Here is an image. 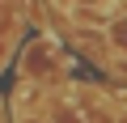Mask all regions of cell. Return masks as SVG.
<instances>
[{
    "mask_svg": "<svg viewBox=\"0 0 127 123\" xmlns=\"http://www.w3.org/2000/svg\"><path fill=\"white\" fill-rule=\"evenodd\" d=\"M21 72L34 77V81H59L64 72H68V55L59 51L55 38H34L21 55Z\"/></svg>",
    "mask_w": 127,
    "mask_h": 123,
    "instance_id": "obj_1",
    "label": "cell"
},
{
    "mask_svg": "<svg viewBox=\"0 0 127 123\" xmlns=\"http://www.w3.org/2000/svg\"><path fill=\"white\" fill-rule=\"evenodd\" d=\"M110 47L119 51V55H127V17H119V21H110Z\"/></svg>",
    "mask_w": 127,
    "mask_h": 123,
    "instance_id": "obj_2",
    "label": "cell"
},
{
    "mask_svg": "<svg viewBox=\"0 0 127 123\" xmlns=\"http://www.w3.org/2000/svg\"><path fill=\"white\" fill-rule=\"evenodd\" d=\"M85 4H110V0H85Z\"/></svg>",
    "mask_w": 127,
    "mask_h": 123,
    "instance_id": "obj_3",
    "label": "cell"
}]
</instances>
